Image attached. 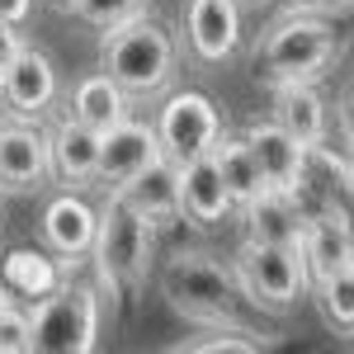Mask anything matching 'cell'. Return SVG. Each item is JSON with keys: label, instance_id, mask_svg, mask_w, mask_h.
Listing matches in <instances>:
<instances>
[{"label": "cell", "instance_id": "277c9868", "mask_svg": "<svg viewBox=\"0 0 354 354\" xmlns=\"http://www.w3.org/2000/svg\"><path fill=\"white\" fill-rule=\"evenodd\" d=\"M232 279H236V293L255 307H265V312H288L312 288L298 245H270V241H250V236L232 260Z\"/></svg>", "mask_w": 354, "mask_h": 354}, {"label": "cell", "instance_id": "8992f818", "mask_svg": "<svg viewBox=\"0 0 354 354\" xmlns=\"http://www.w3.org/2000/svg\"><path fill=\"white\" fill-rule=\"evenodd\" d=\"M165 283V298L175 302L185 317L194 322H208V326H236L232 322V302H236V279L232 270H222L213 265L208 255H198V250H175L170 255V265L161 274Z\"/></svg>", "mask_w": 354, "mask_h": 354}, {"label": "cell", "instance_id": "9c48e42d", "mask_svg": "<svg viewBox=\"0 0 354 354\" xmlns=\"http://www.w3.org/2000/svg\"><path fill=\"white\" fill-rule=\"evenodd\" d=\"M161 156V142H156V128H147V123H133V118H118L113 128L100 133V161H95V180H104V185H123V180H133L137 170L147 161H156Z\"/></svg>", "mask_w": 354, "mask_h": 354}, {"label": "cell", "instance_id": "603a6c76", "mask_svg": "<svg viewBox=\"0 0 354 354\" xmlns=\"http://www.w3.org/2000/svg\"><path fill=\"white\" fill-rule=\"evenodd\" d=\"M312 288H317V302H322L330 326L350 330L354 326V270H335L326 279H312Z\"/></svg>", "mask_w": 354, "mask_h": 354}, {"label": "cell", "instance_id": "30bf717a", "mask_svg": "<svg viewBox=\"0 0 354 354\" xmlns=\"http://www.w3.org/2000/svg\"><path fill=\"white\" fill-rule=\"evenodd\" d=\"M48 175V133H38L33 123H0V189L24 194Z\"/></svg>", "mask_w": 354, "mask_h": 354}, {"label": "cell", "instance_id": "f546056e", "mask_svg": "<svg viewBox=\"0 0 354 354\" xmlns=\"http://www.w3.org/2000/svg\"><path fill=\"white\" fill-rule=\"evenodd\" d=\"M288 5H298V10H307V5H317V0H288Z\"/></svg>", "mask_w": 354, "mask_h": 354}, {"label": "cell", "instance_id": "ffe728a7", "mask_svg": "<svg viewBox=\"0 0 354 354\" xmlns=\"http://www.w3.org/2000/svg\"><path fill=\"white\" fill-rule=\"evenodd\" d=\"M0 279H5V288H10L15 298H43V293H53L57 283L66 279V260H53V255H43V250L19 245V250L5 255Z\"/></svg>", "mask_w": 354, "mask_h": 354}, {"label": "cell", "instance_id": "8fae6325", "mask_svg": "<svg viewBox=\"0 0 354 354\" xmlns=\"http://www.w3.org/2000/svg\"><path fill=\"white\" fill-rule=\"evenodd\" d=\"M0 100H5L15 113H24V118L43 113L57 100V71H53V62L38 53V48H28V43H24L19 53L10 57V66L0 71Z\"/></svg>", "mask_w": 354, "mask_h": 354}, {"label": "cell", "instance_id": "4316f807", "mask_svg": "<svg viewBox=\"0 0 354 354\" xmlns=\"http://www.w3.org/2000/svg\"><path fill=\"white\" fill-rule=\"evenodd\" d=\"M19 48H24V38H19V24H5V19H0V71L10 66V57L19 53Z\"/></svg>", "mask_w": 354, "mask_h": 354}, {"label": "cell", "instance_id": "83f0119b", "mask_svg": "<svg viewBox=\"0 0 354 354\" xmlns=\"http://www.w3.org/2000/svg\"><path fill=\"white\" fill-rule=\"evenodd\" d=\"M33 15V0H0V19L5 24H24Z\"/></svg>", "mask_w": 354, "mask_h": 354}, {"label": "cell", "instance_id": "3957f363", "mask_svg": "<svg viewBox=\"0 0 354 354\" xmlns=\"http://www.w3.org/2000/svg\"><path fill=\"white\" fill-rule=\"evenodd\" d=\"M28 312V350L38 354H90L100 345V312L104 298L95 283H71L62 279L53 293L33 298Z\"/></svg>", "mask_w": 354, "mask_h": 354}, {"label": "cell", "instance_id": "5b68a950", "mask_svg": "<svg viewBox=\"0 0 354 354\" xmlns=\"http://www.w3.org/2000/svg\"><path fill=\"white\" fill-rule=\"evenodd\" d=\"M335 62V28L326 19H283L270 28L265 48L255 57V76L265 85H288V81H317Z\"/></svg>", "mask_w": 354, "mask_h": 354}, {"label": "cell", "instance_id": "6da1fadb", "mask_svg": "<svg viewBox=\"0 0 354 354\" xmlns=\"http://www.w3.org/2000/svg\"><path fill=\"white\" fill-rule=\"evenodd\" d=\"M95 213H100V222H95V245H90L95 288L109 293V317H113L118 288H142V283H147V265H151V250H156V232H151V218H142L118 189H109V203L95 208Z\"/></svg>", "mask_w": 354, "mask_h": 354}, {"label": "cell", "instance_id": "d4e9b609", "mask_svg": "<svg viewBox=\"0 0 354 354\" xmlns=\"http://www.w3.org/2000/svg\"><path fill=\"white\" fill-rule=\"evenodd\" d=\"M180 350H189V354H255L260 340H250V330H232V335H213V340H185Z\"/></svg>", "mask_w": 354, "mask_h": 354}, {"label": "cell", "instance_id": "cb8c5ba5", "mask_svg": "<svg viewBox=\"0 0 354 354\" xmlns=\"http://www.w3.org/2000/svg\"><path fill=\"white\" fill-rule=\"evenodd\" d=\"M71 10L81 15L85 24L109 28V24H118V19H133V15H142V10H147V0H71Z\"/></svg>", "mask_w": 354, "mask_h": 354}, {"label": "cell", "instance_id": "e0dca14e", "mask_svg": "<svg viewBox=\"0 0 354 354\" xmlns=\"http://www.w3.org/2000/svg\"><path fill=\"white\" fill-rule=\"evenodd\" d=\"M245 236L250 241H270V245H298L302 241V208L283 189H260L255 198L241 203Z\"/></svg>", "mask_w": 354, "mask_h": 354}, {"label": "cell", "instance_id": "484cf974", "mask_svg": "<svg viewBox=\"0 0 354 354\" xmlns=\"http://www.w3.org/2000/svg\"><path fill=\"white\" fill-rule=\"evenodd\" d=\"M0 354H28V312H0Z\"/></svg>", "mask_w": 354, "mask_h": 354}, {"label": "cell", "instance_id": "4dcf8cb0", "mask_svg": "<svg viewBox=\"0 0 354 354\" xmlns=\"http://www.w3.org/2000/svg\"><path fill=\"white\" fill-rule=\"evenodd\" d=\"M57 5H66V10H71V0H57Z\"/></svg>", "mask_w": 354, "mask_h": 354}, {"label": "cell", "instance_id": "ba28073f", "mask_svg": "<svg viewBox=\"0 0 354 354\" xmlns=\"http://www.w3.org/2000/svg\"><path fill=\"white\" fill-rule=\"evenodd\" d=\"M302 265L307 279H326L335 270H354V236H350V213L345 208H322L302 222Z\"/></svg>", "mask_w": 354, "mask_h": 354}, {"label": "cell", "instance_id": "ac0fdd59", "mask_svg": "<svg viewBox=\"0 0 354 354\" xmlns=\"http://www.w3.org/2000/svg\"><path fill=\"white\" fill-rule=\"evenodd\" d=\"M95 161H100V133L85 128L81 118H62L48 133V170L66 185L95 180Z\"/></svg>", "mask_w": 354, "mask_h": 354}, {"label": "cell", "instance_id": "9a60e30c", "mask_svg": "<svg viewBox=\"0 0 354 354\" xmlns=\"http://www.w3.org/2000/svg\"><path fill=\"white\" fill-rule=\"evenodd\" d=\"M232 208H236V203H232V194H227V185H222L213 151L180 161V213H189L194 222L213 227V222H222Z\"/></svg>", "mask_w": 354, "mask_h": 354}, {"label": "cell", "instance_id": "f1b7e54d", "mask_svg": "<svg viewBox=\"0 0 354 354\" xmlns=\"http://www.w3.org/2000/svg\"><path fill=\"white\" fill-rule=\"evenodd\" d=\"M10 307H19V302H15V293H10L5 279H0V312H10Z\"/></svg>", "mask_w": 354, "mask_h": 354}, {"label": "cell", "instance_id": "7402d4cb", "mask_svg": "<svg viewBox=\"0 0 354 354\" xmlns=\"http://www.w3.org/2000/svg\"><path fill=\"white\" fill-rule=\"evenodd\" d=\"M213 161H218V175H222V185H227V194H232L236 208H241L245 198H255V194L265 189L260 165H255V156H250L245 137H227V133H222L218 142H213Z\"/></svg>", "mask_w": 354, "mask_h": 354}, {"label": "cell", "instance_id": "d6986e66", "mask_svg": "<svg viewBox=\"0 0 354 354\" xmlns=\"http://www.w3.org/2000/svg\"><path fill=\"white\" fill-rule=\"evenodd\" d=\"M113 189L123 194L142 218L156 222V218H165V213L180 208V165L170 161V156H156V161L142 165L133 180H123V185H113Z\"/></svg>", "mask_w": 354, "mask_h": 354}, {"label": "cell", "instance_id": "44dd1931", "mask_svg": "<svg viewBox=\"0 0 354 354\" xmlns=\"http://www.w3.org/2000/svg\"><path fill=\"white\" fill-rule=\"evenodd\" d=\"M71 118H81L85 128L104 133L118 118H128V95H123L104 71H95V76H85V81L76 85V95H71Z\"/></svg>", "mask_w": 354, "mask_h": 354}, {"label": "cell", "instance_id": "52a82bcc", "mask_svg": "<svg viewBox=\"0 0 354 354\" xmlns=\"http://www.w3.org/2000/svg\"><path fill=\"white\" fill-rule=\"evenodd\" d=\"M218 137H222V113L203 90H180V95H170L161 104L156 142H161V156H170L175 165L213 151Z\"/></svg>", "mask_w": 354, "mask_h": 354}, {"label": "cell", "instance_id": "7c38bea8", "mask_svg": "<svg viewBox=\"0 0 354 354\" xmlns=\"http://www.w3.org/2000/svg\"><path fill=\"white\" fill-rule=\"evenodd\" d=\"M245 147H250V156L260 165V180H265V189H293L302 180V165H307V147L293 142V137L283 133L279 123H250L245 128Z\"/></svg>", "mask_w": 354, "mask_h": 354}, {"label": "cell", "instance_id": "2e32d148", "mask_svg": "<svg viewBox=\"0 0 354 354\" xmlns=\"http://www.w3.org/2000/svg\"><path fill=\"white\" fill-rule=\"evenodd\" d=\"M274 123L302 147L326 142V100H322V90L312 81L274 85Z\"/></svg>", "mask_w": 354, "mask_h": 354}, {"label": "cell", "instance_id": "7a4b0ae2", "mask_svg": "<svg viewBox=\"0 0 354 354\" xmlns=\"http://www.w3.org/2000/svg\"><path fill=\"white\" fill-rule=\"evenodd\" d=\"M100 66L123 95H156L175 76V38L147 10L118 19L100 38Z\"/></svg>", "mask_w": 354, "mask_h": 354}, {"label": "cell", "instance_id": "4fadbf2b", "mask_svg": "<svg viewBox=\"0 0 354 354\" xmlns=\"http://www.w3.org/2000/svg\"><path fill=\"white\" fill-rule=\"evenodd\" d=\"M189 48L203 62H227L241 48V5L236 0H189Z\"/></svg>", "mask_w": 354, "mask_h": 354}, {"label": "cell", "instance_id": "5bb4252c", "mask_svg": "<svg viewBox=\"0 0 354 354\" xmlns=\"http://www.w3.org/2000/svg\"><path fill=\"white\" fill-rule=\"evenodd\" d=\"M95 222H100V213H95L85 198L57 194L53 203L43 208V241L53 245V255H62V260L71 265V260L90 255V245H95Z\"/></svg>", "mask_w": 354, "mask_h": 354}]
</instances>
